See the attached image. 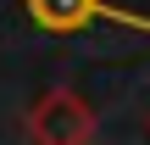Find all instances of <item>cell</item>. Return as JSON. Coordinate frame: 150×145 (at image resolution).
<instances>
[{"instance_id":"cell-1","label":"cell","mask_w":150,"mask_h":145,"mask_svg":"<svg viewBox=\"0 0 150 145\" xmlns=\"http://www.w3.org/2000/svg\"><path fill=\"white\" fill-rule=\"evenodd\" d=\"M28 134L45 145H83V140H95V112L72 89H45L28 106Z\"/></svg>"},{"instance_id":"cell-2","label":"cell","mask_w":150,"mask_h":145,"mask_svg":"<svg viewBox=\"0 0 150 145\" xmlns=\"http://www.w3.org/2000/svg\"><path fill=\"white\" fill-rule=\"evenodd\" d=\"M22 6H28V22L45 34H83L100 17V0H22Z\"/></svg>"}]
</instances>
